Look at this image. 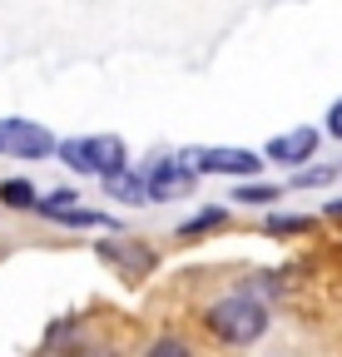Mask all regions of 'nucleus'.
Masks as SVG:
<instances>
[{"mask_svg": "<svg viewBox=\"0 0 342 357\" xmlns=\"http://www.w3.org/2000/svg\"><path fill=\"white\" fill-rule=\"evenodd\" d=\"M208 328L219 333L224 342H233V347H248V342L263 337L268 312H263V303H253V298H219L208 307Z\"/></svg>", "mask_w": 342, "mask_h": 357, "instance_id": "nucleus-1", "label": "nucleus"}, {"mask_svg": "<svg viewBox=\"0 0 342 357\" xmlns=\"http://www.w3.org/2000/svg\"><path fill=\"white\" fill-rule=\"evenodd\" d=\"M55 154H60L70 169H79V174H104V178L124 174V144L114 139V134H95V139H65Z\"/></svg>", "mask_w": 342, "mask_h": 357, "instance_id": "nucleus-2", "label": "nucleus"}, {"mask_svg": "<svg viewBox=\"0 0 342 357\" xmlns=\"http://www.w3.org/2000/svg\"><path fill=\"white\" fill-rule=\"evenodd\" d=\"M303 229H313V218H273L268 223V234H303Z\"/></svg>", "mask_w": 342, "mask_h": 357, "instance_id": "nucleus-11", "label": "nucleus"}, {"mask_svg": "<svg viewBox=\"0 0 342 357\" xmlns=\"http://www.w3.org/2000/svg\"><path fill=\"white\" fill-rule=\"evenodd\" d=\"M189 184H194V164H189V169H179L174 159H164L159 169H149V199H169V194L189 189Z\"/></svg>", "mask_w": 342, "mask_h": 357, "instance_id": "nucleus-6", "label": "nucleus"}, {"mask_svg": "<svg viewBox=\"0 0 342 357\" xmlns=\"http://www.w3.org/2000/svg\"><path fill=\"white\" fill-rule=\"evenodd\" d=\"M313 149H318V129H293V134L268 139V159H283V164H303L313 159Z\"/></svg>", "mask_w": 342, "mask_h": 357, "instance_id": "nucleus-5", "label": "nucleus"}, {"mask_svg": "<svg viewBox=\"0 0 342 357\" xmlns=\"http://www.w3.org/2000/svg\"><path fill=\"white\" fill-rule=\"evenodd\" d=\"M194 169H203V174H258L263 159L253 149H203L194 159Z\"/></svg>", "mask_w": 342, "mask_h": 357, "instance_id": "nucleus-4", "label": "nucleus"}, {"mask_svg": "<svg viewBox=\"0 0 342 357\" xmlns=\"http://www.w3.org/2000/svg\"><path fill=\"white\" fill-rule=\"evenodd\" d=\"M219 223H224V208H208V213H199V218H189V223H184V229H179V234H184V238H199L203 229H219Z\"/></svg>", "mask_w": 342, "mask_h": 357, "instance_id": "nucleus-8", "label": "nucleus"}, {"mask_svg": "<svg viewBox=\"0 0 342 357\" xmlns=\"http://www.w3.org/2000/svg\"><path fill=\"white\" fill-rule=\"evenodd\" d=\"M0 199H6L10 208H30L35 204V189L25 184V178H6V184H0Z\"/></svg>", "mask_w": 342, "mask_h": 357, "instance_id": "nucleus-7", "label": "nucleus"}, {"mask_svg": "<svg viewBox=\"0 0 342 357\" xmlns=\"http://www.w3.org/2000/svg\"><path fill=\"white\" fill-rule=\"evenodd\" d=\"M332 213H337V218H342V204H332Z\"/></svg>", "mask_w": 342, "mask_h": 357, "instance_id": "nucleus-13", "label": "nucleus"}, {"mask_svg": "<svg viewBox=\"0 0 342 357\" xmlns=\"http://www.w3.org/2000/svg\"><path fill=\"white\" fill-rule=\"evenodd\" d=\"M233 199H238V204H273L278 189H268V184H243V189H233Z\"/></svg>", "mask_w": 342, "mask_h": 357, "instance_id": "nucleus-9", "label": "nucleus"}, {"mask_svg": "<svg viewBox=\"0 0 342 357\" xmlns=\"http://www.w3.org/2000/svg\"><path fill=\"white\" fill-rule=\"evenodd\" d=\"M327 129H332V134H337V139H342V100H337V105L327 109Z\"/></svg>", "mask_w": 342, "mask_h": 357, "instance_id": "nucleus-12", "label": "nucleus"}, {"mask_svg": "<svg viewBox=\"0 0 342 357\" xmlns=\"http://www.w3.org/2000/svg\"><path fill=\"white\" fill-rule=\"evenodd\" d=\"M149 357H194V352H189L179 337H159V342L149 347Z\"/></svg>", "mask_w": 342, "mask_h": 357, "instance_id": "nucleus-10", "label": "nucleus"}, {"mask_svg": "<svg viewBox=\"0 0 342 357\" xmlns=\"http://www.w3.org/2000/svg\"><path fill=\"white\" fill-rule=\"evenodd\" d=\"M55 149H60V144H55L40 124H30V119H0V154L45 159V154H55Z\"/></svg>", "mask_w": 342, "mask_h": 357, "instance_id": "nucleus-3", "label": "nucleus"}]
</instances>
